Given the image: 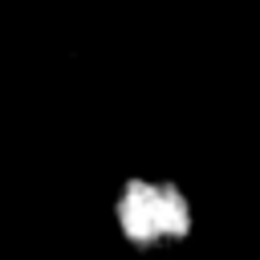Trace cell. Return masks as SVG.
I'll return each mask as SVG.
<instances>
[{
    "mask_svg": "<svg viewBox=\"0 0 260 260\" xmlns=\"http://www.w3.org/2000/svg\"><path fill=\"white\" fill-rule=\"evenodd\" d=\"M114 232L134 252H162L187 240L195 211L187 191L167 175H126L110 199Z\"/></svg>",
    "mask_w": 260,
    "mask_h": 260,
    "instance_id": "6da1fadb",
    "label": "cell"
}]
</instances>
